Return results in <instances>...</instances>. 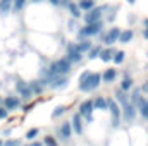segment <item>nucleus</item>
Here are the masks:
<instances>
[{
	"instance_id": "obj_12",
	"label": "nucleus",
	"mask_w": 148,
	"mask_h": 146,
	"mask_svg": "<svg viewBox=\"0 0 148 146\" xmlns=\"http://www.w3.org/2000/svg\"><path fill=\"white\" fill-rule=\"evenodd\" d=\"M60 136H62V139H67L71 136V124H64L60 127Z\"/></svg>"
},
{
	"instance_id": "obj_34",
	"label": "nucleus",
	"mask_w": 148,
	"mask_h": 146,
	"mask_svg": "<svg viewBox=\"0 0 148 146\" xmlns=\"http://www.w3.org/2000/svg\"><path fill=\"white\" fill-rule=\"evenodd\" d=\"M127 2H134V0H127Z\"/></svg>"
},
{
	"instance_id": "obj_10",
	"label": "nucleus",
	"mask_w": 148,
	"mask_h": 146,
	"mask_svg": "<svg viewBox=\"0 0 148 146\" xmlns=\"http://www.w3.org/2000/svg\"><path fill=\"white\" fill-rule=\"evenodd\" d=\"M17 105H19V100L17 98H12V96L10 98H5V108L7 110H14Z\"/></svg>"
},
{
	"instance_id": "obj_26",
	"label": "nucleus",
	"mask_w": 148,
	"mask_h": 146,
	"mask_svg": "<svg viewBox=\"0 0 148 146\" xmlns=\"http://www.w3.org/2000/svg\"><path fill=\"white\" fill-rule=\"evenodd\" d=\"M60 113H64V107H57L55 112H53V117H59Z\"/></svg>"
},
{
	"instance_id": "obj_13",
	"label": "nucleus",
	"mask_w": 148,
	"mask_h": 146,
	"mask_svg": "<svg viewBox=\"0 0 148 146\" xmlns=\"http://www.w3.org/2000/svg\"><path fill=\"white\" fill-rule=\"evenodd\" d=\"M114 77H115V69H109L107 72L103 74V81H105V83H112Z\"/></svg>"
},
{
	"instance_id": "obj_5",
	"label": "nucleus",
	"mask_w": 148,
	"mask_h": 146,
	"mask_svg": "<svg viewBox=\"0 0 148 146\" xmlns=\"http://www.w3.org/2000/svg\"><path fill=\"white\" fill-rule=\"evenodd\" d=\"M79 110H81V112H79L81 115H86V119L91 120V112H93V103H91V102H84Z\"/></svg>"
},
{
	"instance_id": "obj_36",
	"label": "nucleus",
	"mask_w": 148,
	"mask_h": 146,
	"mask_svg": "<svg viewBox=\"0 0 148 146\" xmlns=\"http://www.w3.org/2000/svg\"><path fill=\"white\" fill-rule=\"evenodd\" d=\"M0 145H2V143H0Z\"/></svg>"
},
{
	"instance_id": "obj_8",
	"label": "nucleus",
	"mask_w": 148,
	"mask_h": 146,
	"mask_svg": "<svg viewBox=\"0 0 148 146\" xmlns=\"http://www.w3.org/2000/svg\"><path fill=\"white\" fill-rule=\"evenodd\" d=\"M100 12H102V9H95V10H91L88 16H86V23L90 24V23H97L98 19H100Z\"/></svg>"
},
{
	"instance_id": "obj_30",
	"label": "nucleus",
	"mask_w": 148,
	"mask_h": 146,
	"mask_svg": "<svg viewBox=\"0 0 148 146\" xmlns=\"http://www.w3.org/2000/svg\"><path fill=\"white\" fill-rule=\"evenodd\" d=\"M5 146H17V141H7Z\"/></svg>"
},
{
	"instance_id": "obj_20",
	"label": "nucleus",
	"mask_w": 148,
	"mask_h": 146,
	"mask_svg": "<svg viewBox=\"0 0 148 146\" xmlns=\"http://www.w3.org/2000/svg\"><path fill=\"white\" fill-rule=\"evenodd\" d=\"M79 7H81V9H91V7H93V0H83V2L79 3Z\"/></svg>"
},
{
	"instance_id": "obj_33",
	"label": "nucleus",
	"mask_w": 148,
	"mask_h": 146,
	"mask_svg": "<svg viewBox=\"0 0 148 146\" xmlns=\"http://www.w3.org/2000/svg\"><path fill=\"white\" fill-rule=\"evenodd\" d=\"M33 146H41V145H40V143H35V145H33Z\"/></svg>"
},
{
	"instance_id": "obj_23",
	"label": "nucleus",
	"mask_w": 148,
	"mask_h": 146,
	"mask_svg": "<svg viewBox=\"0 0 148 146\" xmlns=\"http://www.w3.org/2000/svg\"><path fill=\"white\" fill-rule=\"evenodd\" d=\"M115 98H117V100H119V102H121V103H124V102H127V100H126V96H124V93H122V91H119V93H117V95H115Z\"/></svg>"
},
{
	"instance_id": "obj_35",
	"label": "nucleus",
	"mask_w": 148,
	"mask_h": 146,
	"mask_svg": "<svg viewBox=\"0 0 148 146\" xmlns=\"http://www.w3.org/2000/svg\"><path fill=\"white\" fill-rule=\"evenodd\" d=\"M33 2H40V0H33Z\"/></svg>"
},
{
	"instance_id": "obj_29",
	"label": "nucleus",
	"mask_w": 148,
	"mask_h": 146,
	"mask_svg": "<svg viewBox=\"0 0 148 146\" xmlns=\"http://www.w3.org/2000/svg\"><path fill=\"white\" fill-rule=\"evenodd\" d=\"M23 3H24V0H16V7H17V9L23 7Z\"/></svg>"
},
{
	"instance_id": "obj_27",
	"label": "nucleus",
	"mask_w": 148,
	"mask_h": 146,
	"mask_svg": "<svg viewBox=\"0 0 148 146\" xmlns=\"http://www.w3.org/2000/svg\"><path fill=\"white\" fill-rule=\"evenodd\" d=\"M98 53H100V48H95V50H91V53H90V59H95V57H98Z\"/></svg>"
},
{
	"instance_id": "obj_7",
	"label": "nucleus",
	"mask_w": 148,
	"mask_h": 146,
	"mask_svg": "<svg viewBox=\"0 0 148 146\" xmlns=\"http://www.w3.org/2000/svg\"><path fill=\"white\" fill-rule=\"evenodd\" d=\"M119 35H121V31H119V29H115V28L110 29V31L107 33V36H105V43H107V45H112L115 40H119Z\"/></svg>"
},
{
	"instance_id": "obj_18",
	"label": "nucleus",
	"mask_w": 148,
	"mask_h": 146,
	"mask_svg": "<svg viewBox=\"0 0 148 146\" xmlns=\"http://www.w3.org/2000/svg\"><path fill=\"white\" fill-rule=\"evenodd\" d=\"M112 59H114V62H115V64H121V62L124 60V52H117Z\"/></svg>"
},
{
	"instance_id": "obj_6",
	"label": "nucleus",
	"mask_w": 148,
	"mask_h": 146,
	"mask_svg": "<svg viewBox=\"0 0 148 146\" xmlns=\"http://www.w3.org/2000/svg\"><path fill=\"white\" fill-rule=\"evenodd\" d=\"M122 105H124V117H126V120H133L134 119V107L131 103H127V102H124Z\"/></svg>"
},
{
	"instance_id": "obj_31",
	"label": "nucleus",
	"mask_w": 148,
	"mask_h": 146,
	"mask_svg": "<svg viewBox=\"0 0 148 146\" xmlns=\"http://www.w3.org/2000/svg\"><path fill=\"white\" fill-rule=\"evenodd\" d=\"M50 2H52V3H59V0H50Z\"/></svg>"
},
{
	"instance_id": "obj_17",
	"label": "nucleus",
	"mask_w": 148,
	"mask_h": 146,
	"mask_svg": "<svg viewBox=\"0 0 148 146\" xmlns=\"http://www.w3.org/2000/svg\"><path fill=\"white\" fill-rule=\"evenodd\" d=\"M90 48H91V43H90V41H84V43L77 45V50H79V52H86V50H90Z\"/></svg>"
},
{
	"instance_id": "obj_32",
	"label": "nucleus",
	"mask_w": 148,
	"mask_h": 146,
	"mask_svg": "<svg viewBox=\"0 0 148 146\" xmlns=\"http://www.w3.org/2000/svg\"><path fill=\"white\" fill-rule=\"evenodd\" d=\"M143 35H145V38H148V29L145 31V33H143Z\"/></svg>"
},
{
	"instance_id": "obj_14",
	"label": "nucleus",
	"mask_w": 148,
	"mask_h": 146,
	"mask_svg": "<svg viewBox=\"0 0 148 146\" xmlns=\"http://www.w3.org/2000/svg\"><path fill=\"white\" fill-rule=\"evenodd\" d=\"M131 38H133V31H124V33H121V35H119V40H121L122 43H127Z\"/></svg>"
},
{
	"instance_id": "obj_11",
	"label": "nucleus",
	"mask_w": 148,
	"mask_h": 146,
	"mask_svg": "<svg viewBox=\"0 0 148 146\" xmlns=\"http://www.w3.org/2000/svg\"><path fill=\"white\" fill-rule=\"evenodd\" d=\"M138 103H140V112H141V115L148 119V102L147 100H138Z\"/></svg>"
},
{
	"instance_id": "obj_16",
	"label": "nucleus",
	"mask_w": 148,
	"mask_h": 146,
	"mask_svg": "<svg viewBox=\"0 0 148 146\" xmlns=\"http://www.w3.org/2000/svg\"><path fill=\"white\" fill-rule=\"evenodd\" d=\"M112 55H114V52H112V50L102 52V60H103V62H109V60L112 59Z\"/></svg>"
},
{
	"instance_id": "obj_25",
	"label": "nucleus",
	"mask_w": 148,
	"mask_h": 146,
	"mask_svg": "<svg viewBox=\"0 0 148 146\" xmlns=\"http://www.w3.org/2000/svg\"><path fill=\"white\" fill-rule=\"evenodd\" d=\"M36 134H38V131H36V129H31V131L28 132V136H26V138H28V139H33V138H35Z\"/></svg>"
},
{
	"instance_id": "obj_3",
	"label": "nucleus",
	"mask_w": 148,
	"mask_h": 146,
	"mask_svg": "<svg viewBox=\"0 0 148 146\" xmlns=\"http://www.w3.org/2000/svg\"><path fill=\"white\" fill-rule=\"evenodd\" d=\"M107 107H110V112H112V126L117 127L119 126V115H121V110L117 107V103L114 100H109L107 102Z\"/></svg>"
},
{
	"instance_id": "obj_2",
	"label": "nucleus",
	"mask_w": 148,
	"mask_h": 146,
	"mask_svg": "<svg viewBox=\"0 0 148 146\" xmlns=\"http://www.w3.org/2000/svg\"><path fill=\"white\" fill-rule=\"evenodd\" d=\"M69 69H71L69 60L62 59V60H57V62H53V64H52L50 72H52V74H66V72H69Z\"/></svg>"
},
{
	"instance_id": "obj_22",
	"label": "nucleus",
	"mask_w": 148,
	"mask_h": 146,
	"mask_svg": "<svg viewBox=\"0 0 148 146\" xmlns=\"http://www.w3.org/2000/svg\"><path fill=\"white\" fill-rule=\"evenodd\" d=\"M131 84H133V83H131V79H129V77H126V79L122 81V89H129V88H131Z\"/></svg>"
},
{
	"instance_id": "obj_24",
	"label": "nucleus",
	"mask_w": 148,
	"mask_h": 146,
	"mask_svg": "<svg viewBox=\"0 0 148 146\" xmlns=\"http://www.w3.org/2000/svg\"><path fill=\"white\" fill-rule=\"evenodd\" d=\"M45 145L47 146H57V143L53 141V138H45Z\"/></svg>"
},
{
	"instance_id": "obj_28",
	"label": "nucleus",
	"mask_w": 148,
	"mask_h": 146,
	"mask_svg": "<svg viewBox=\"0 0 148 146\" xmlns=\"http://www.w3.org/2000/svg\"><path fill=\"white\" fill-rule=\"evenodd\" d=\"M5 115H7V110H5V108H0V119H3Z\"/></svg>"
},
{
	"instance_id": "obj_1",
	"label": "nucleus",
	"mask_w": 148,
	"mask_h": 146,
	"mask_svg": "<svg viewBox=\"0 0 148 146\" xmlns=\"http://www.w3.org/2000/svg\"><path fill=\"white\" fill-rule=\"evenodd\" d=\"M79 88L83 89V91H91V89H95V88H98V84H100V76L98 74H91V72H83L81 74V77H79Z\"/></svg>"
},
{
	"instance_id": "obj_15",
	"label": "nucleus",
	"mask_w": 148,
	"mask_h": 146,
	"mask_svg": "<svg viewBox=\"0 0 148 146\" xmlns=\"http://www.w3.org/2000/svg\"><path fill=\"white\" fill-rule=\"evenodd\" d=\"M74 131L77 132V134H81V131H83V127H81V120H79V115H74Z\"/></svg>"
},
{
	"instance_id": "obj_4",
	"label": "nucleus",
	"mask_w": 148,
	"mask_h": 146,
	"mask_svg": "<svg viewBox=\"0 0 148 146\" xmlns=\"http://www.w3.org/2000/svg\"><path fill=\"white\" fill-rule=\"evenodd\" d=\"M100 26H102V24H100L98 21H97V23H90V24H88V26H86V28H84V29L81 31V35H83V36H90V35H97V33L100 31Z\"/></svg>"
},
{
	"instance_id": "obj_9",
	"label": "nucleus",
	"mask_w": 148,
	"mask_h": 146,
	"mask_svg": "<svg viewBox=\"0 0 148 146\" xmlns=\"http://www.w3.org/2000/svg\"><path fill=\"white\" fill-rule=\"evenodd\" d=\"M69 60H74V62L81 60V52L77 50V46H69Z\"/></svg>"
},
{
	"instance_id": "obj_21",
	"label": "nucleus",
	"mask_w": 148,
	"mask_h": 146,
	"mask_svg": "<svg viewBox=\"0 0 148 146\" xmlns=\"http://www.w3.org/2000/svg\"><path fill=\"white\" fill-rule=\"evenodd\" d=\"M69 9H71V12H73L74 17H79V16H81V14H79V9H77L74 3H71V5H69Z\"/></svg>"
},
{
	"instance_id": "obj_19",
	"label": "nucleus",
	"mask_w": 148,
	"mask_h": 146,
	"mask_svg": "<svg viewBox=\"0 0 148 146\" xmlns=\"http://www.w3.org/2000/svg\"><path fill=\"white\" fill-rule=\"evenodd\" d=\"M95 107H98V108H107V102H105L103 98H97V100H95Z\"/></svg>"
}]
</instances>
